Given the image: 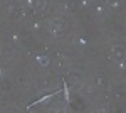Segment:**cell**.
<instances>
[{"label": "cell", "instance_id": "6da1fadb", "mask_svg": "<svg viewBox=\"0 0 126 113\" xmlns=\"http://www.w3.org/2000/svg\"><path fill=\"white\" fill-rule=\"evenodd\" d=\"M54 96H56V93H50V94H46V96H44V98H40V100H37V101H35V103L32 105V106H35V105H40V103H47L49 100H50V98H54Z\"/></svg>", "mask_w": 126, "mask_h": 113}, {"label": "cell", "instance_id": "7a4b0ae2", "mask_svg": "<svg viewBox=\"0 0 126 113\" xmlns=\"http://www.w3.org/2000/svg\"><path fill=\"white\" fill-rule=\"evenodd\" d=\"M35 61L40 63L42 66H47V64H49V57H46V56H37V57H35Z\"/></svg>", "mask_w": 126, "mask_h": 113}, {"label": "cell", "instance_id": "3957f363", "mask_svg": "<svg viewBox=\"0 0 126 113\" xmlns=\"http://www.w3.org/2000/svg\"><path fill=\"white\" fill-rule=\"evenodd\" d=\"M64 100H66V103H69L71 101V98H69V88H67V85L64 83Z\"/></svg>", "mask_w": 126, "mask_h": 113}]
</instances>
